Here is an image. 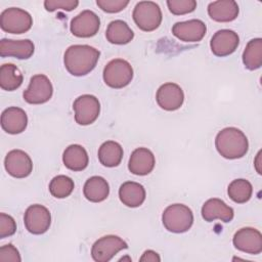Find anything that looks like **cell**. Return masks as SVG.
<instances>
[{"label":"cell","instance_id":"34","mask_svg":"<svg viewBox=\"0 0 262 262\" xmlns=\"http://www.w3.org/2000/svg\"><path fill=\"white\" fill-rule=\"evenodd\" d=\"M16 231V223L14 219L5 213H0V238H4L14 234Z\"/></svg>","mask_w":262,"mask_h":262},{"label":"cell","instance_id":"30","mask_svg":"<svg viewBox=\"0 0 262 262\" xmlns=\"http://www.w3.org/2000/svg\"><path fill=\"white\" fill-rule=\"evenodd\" d=\"M74 181L66 175H57L49 183V191L56 199H64L74 190Z\"/></svg>","mask_w":262,"mask_h":262},{"label":"cell","instance_id":"22","mask_svg":"<svg viewBox=\"0 0 262 262\" xmlns=\"http://www.w3.org/2000/svg\"><path fill=\"white\" fill-rule=\"evenodd\" d=\"M145 195L144 187L138 182L127 181L119 188V198L121 202L130 208L141 206L145 201Z\"/></svg>","mask_w":262,"mask_h":262},{"label":"cell","instance_id":"4","mask_svg":"<svg viewBox=\"0 0 262 262\" xmlns=\"http://www.w3.org/2000/svg\"><path fill=\"white\" fill-rule=\"evenodd\" d=\"M132 16L136 26L144 32L158 29L163 18L160 6L152 1L138 2L134 7Z\"/></svg>","mask_w":262,"mask_h":262},{"label":"cell","instance_id":"33","mask_svg":"<svg viewBox=\"0 0 262 262\" xmlns=\"http://www.w3.org/2000/svg\"><path fill=\"white\" fill-rule=\"evenodd\" d=\"M97 6L107 13H117L126 8L129 4L128 0H97Z\"/></svg>","mask_w":262,"mask_h":262},{"label":"cell","instance_id":"6","mask_svg":"<svg viewBox=\"0 0 262 262\" xmlns=\"http://www.w3.org/2000/svg\"><path fill=\"white\" fill-rule=\"evenodd\" d=\"M33 25L31 14L17 7H10L3 10L0 14L1 29L10 34H23L28 32Z\"/></svg>","mask_w":262,"mask_h":262},{"label":"cell","instance_id":"20","mask_svg":"<svg viewBox=\"0 0 262 262\" xmlns=\"http://www.w3.org/2000/svg\"><path fill=\"white\" fill-rule=\"evenodd\" d=\"M28 117L26 112L17 106H10L2 112L1 127L9 134H19L27 128Z\"/></svg>","mask_w":262,"mask_h":262},{"label":"cell","instance_id":"36","mask_svg":"<svg viewBox=\"0 0 262 262\" xmlns=\"http://www.w3.org/2000/svg\"><path fill=\"white\" fill-rule=\"evenodd\" d=\"M139 260L142 261V262L143 261H146V262H148V261H150V262H159V261H161V258H160V256H159V254L157 252H155L152 250H147V251H145L142 254V256L140 257Z\"/></svg>","mask_w":262,"mask_h":262},{"label":"cell","instance_id":"10","mask_svg":"<svg viewBox=\"0 0 262 262\" xmlns=\"http://www.w3.org/2000/svg\"><path fill=\"white\" fill-rule=\"evenodd\" d=\"M24 222L29 232L33 234H42L50 227L51 215L46 207L35 204L26 210Z\"/></svg>","mask_w":262,"mask_h":262},{"label":"cell","instance_id":"12","mask_svg":"<svg viewBox=\"0 0 262 262\" xmlns=\"http://www.w3.org/2000/svg\"><path fill=\"white\" fill-rule=\"evenodd\" d=\"M100 27L98 15L91 10H84L71 21V32L79 38H89L97 34Z\"/></svg>","mask_w":262,"mask_h":262},{"label":"cell","instance_id":"7","mask_svg":"<svg viewBox=\"0 0 262 262\" xmlns=\"http://www.w3.org/2000/svg\"><path fill=\"white\" fill-rule=\"evenodd\" d=\"M75 121L79 125L86 126L96 121L100 113L99 100L90 94H84L76 98L73 103Z\"/></svg>","mask_w":262,"mask_h":262},{"label":"cell","instance_id":"1","mask_svg":"<svg viewBox=\"0 0 262 262\" xmlns=\"http://www.w3.org/2000/svg\"><path fill=\"white\" fill-rule=\"evenodd\" d=\"M99 55V50L92 46L72 45L64 52V67L73 76H85L95 68Z\"/></svg>","mask_w":262,"mask_h":262},{"label":"cell","instance_id":"32","mask_svg":"<svg viewBox=\"0 0 262 262\" xmlns=\"http://www.w3.org/2000/svg\"><path fill=\"white\" fill-rule=\"evenodd\" d=\"M79 5L77 0H46L44 1V7L47 11H55L57 9H62L67 11H72Z\"/></svg>","mask_w":262,"mask_h":262},{"label":"cell","instance_id":"37","mask_svg":"<svg viewBox=\"0 0 262 262\" xmlns=\"http://www.w3.org/2000/svg\"><path fill=\"white\" fill-rule=\"evenodd\" d=\"M260 156H261V151L258 152L257 158H256V160H255V168H256V170H257V172H258L259 174H261V169H260V167H259V165H260Z\"/></svg>","mask_w":262,"mask_h":262},{"label":"cell","instance_id":"21","mask_svg":"<svg viewBox=\"0 0 262 262\" xmlns=\"http://www.w3.org/2000/svg\"><path fill=\"white\" fill-rule=\"evenodd\" d=\"M238 5L233 0H219L211 2L208 5L209 16L219 23H228L234 20L238 15Z\"/></svg>","mask_w":262,"mask_h":262},{"label":"cell","instance_id":"29","mask_svg":"<svg viewBox=\"0 0 262 262\" xmlns=\"http://www.w3.org/2000/svg\"><path fill=\"white\" fill-rule=\"evenodd\" d=\"M227 193L234 203L244 204L251 199L253 187L246 179H235L229 183Z\"/></svg>","mask_w":262,"mask_h":262},{"label":"cell","instance_id":"15","mask_svg":"<svg viewBox=\"0 0 262 262\" xmlns=\"http://www.w3.org/2000/svg\"><path fill=\"white\" fill-rule=\"evenodd\" d=\"M238 43L239 38L234 31L223 29L217 31L213 35L210 41V47L213 54L223 57L233 53L236 50Z\"/></svg>","mask_w":262,"mask_h":262},{"label":"cell","instance_id":"11","mask_svg":"<svg viewBox=\"0 0 262 262\" xmlns=\"http://www.w3.org/2000/svg\"><path fill=\"white\" fill-rule=\"evenodd\" d=\"M233 246L245 253L258 255L262 252V234L253 227H244L238 229L232 238Z\"/></svg>","mask_w":262,"mask_h":262},{"label":"cell","instance_id":"8","mask_svg":"<svg viewBox=\"0 0 262 262\" xmlns=\"http://www.w3.org/2000/svg\"><path fill=\"white\" fill-rule=\"evenodd\" d=\"M127 248V243L121 237L113 234L104 235L93 244L91 256L96 262H107L112 260L117 253Z\"/></svg>","mask_w":262,"mask_h":262},{"label":"cell","instance_id":"25","mask_svg":"<svg viewBox=\"0 0 262 262\" xmlns=\"http://www.w3.org/2000/svg\"><path fill=\"white\" fill-rule=\"evenodd\" d=\"M105 37L106 40L112 44L123 45L129 43L133 39L134 33L127 23L121 19H116L108 24Z\"/></svg>","mask_w":262,"mask_h":262},{"label":"cell","instance_id":"23","mask_svg":"<svg viewBox=\"0 0 262 262\" xmlns=\"http://www.w3.org/2000/svg\"><path fill=\"white\" fill-rule=\"evenodd\" d=\"M64 166L72 171H82L89 163V158L86 149L80 144L69 145L62 155Z\"/></svg>","mask_w":262,"mask_h":262},{"label":"cell","instance_id":"28","mask_svg":"<svg viewBox=\"0 0 262 262\" xmlns=\"http://www.w3.org/2000/svg\"><path fill=\"white\" fill-rule=\"evenodd\" d=\"M243 62L245 67L254 71L262 66V39L255 38L248 42L243 52Z\"/></svg>","mask_w":262,"mask_h":262},{"label":"cell","instance_id":"17","mask_svg":"<svg viewBox=\"0 0 262 262\" xmlns=\"http://www.w3.org/2000/svg\"><path fill=\"white\" fill-rule=\"evenodd\" d=\"M155 164L156 159L151 150L146 147H138L130 156L128 169L134 175L144 176L154 170Z\"/></svg>","mask_w":262,"mask_h":262},{"label":"cell","instance_id":"3","mask_svg":"<svg viewBox=\"0 0 262 262\" xmlns=\"http://www.w3.org/2000/svg\"><path fill=\"white\" fill-rule=\"evenodd\" d=\"M162 221L168 231L182 233L190 229L193 223V214L187 206L183 204H173L164 210Z\"/></svg>","mask_w":262,"mask_h":262},{"label":"cell","instance_id":"26","mask_svg":"<svg viewBox=\"0 0 262 262\" xmlns=\"http://www.w3.org/2000/svg\"><path fill=\"white\" fill-rule=\"evenodd\" d=\"M123 159V147L120 143L108 140L103 142L98 149V160L105 167H117Z\"/></svg>","mask_w":262,"mask_h":262},{"label":"cell","instance_id":"2","mask_svg":"<svg viewBox=\"0 0 262 262\" xmlns=\"http://www.w3.org/2000/svg\"><path fill=\"white\" fill-rule=\"evenodd\" d=\"M215 146L223 158L235 160L243 158L248 152L249 142L243 131L235 127H227L218 132Z\"/></svg>","mask_w":262,"mask_h":262},{"label":"cell","instance_id":"27","mask_svg":"<svg viewBox=\"0 0 262 262\" xmlns=\"http://www.w3.org/2000/svg\"><path fill=\"white\" fill-rule=\"evenodd\" d=\"M24 81L23 74L12 63H4L0 68V87L6 91L16 90Z\"/></svg>","mask_w":262,"mask_h":262},{"label":"cell","instance_id":"16","mask_svg":"<svg viewBox=\"0 0 262 262\" xmlns=\"http://www.w3.org/2000/svg\"><path fill=\"white\" fill-rule=\"evenodd\" d=\"M207 27L201 19L179 21L172 28L173 35L183 42H199L205 37Z\"/></svg>","mask_w":262,"mask_h":262},{"label":"cell","instance_id":"24","mask_svg":"<svg viewBox=\"0 0 262 262\" xmlns=\"http://www.w3.org/2000/svg\"><path fill=\"white\" fill-rule=\"evenodd\" d=\"M83 192L88 201L92 203H100L108 196L110 186L103 177L92 176L86 180Z\"/></svg>","mask_w":262,"mask_h":262},{"label":"cell","instance_id":"35","mask_svg":"<svg viewBox=\"0 0 262 262\" xmlns=\"http://www.w3.org/2000/svg\"><path fill=\"white\" fill-rule=\"evenodd\" d=\"M20 262L21 258L17 249L11 245H4L0 248V262Z\"/></svg>","mask_w":262,"mask_h":262},{"label":"cell","instance_id":"14","mask_svg":"<svg viewBox=\"0 0 262 262\" xmlns=\"http://www.w3.org/2000/svg\"><path fill=\"white\" fill-rule=\"evenodd\" d=\"M156 100L159 106L165 111H176L184 101V93L181 87L175 83H165L157 91Z\"/></svg>","mask_w":262,"mask_h":262},{"label":"cell","instance_id":"19","mask_svg":"<svg viewBox=\"0 0 262 262\" xmlns=\"http://www.w3.org/2000/svg\"><path fill=\"white\" fill-rule=\"evenodd\" d=\"M233 209L217 198L209 199L202 207V217L208 222H212L216 219L223 222H230L233 219Z\"/></svg>","mask_w":262,"mask_h":262},{"label":"cell","instance_id":"31","mask_svg":"<svg viewBox=\"0 0 262 262\" xmlns=\"http://www.w3.org/2000/svg\"><path fill=\"white\" fill-rule=\"evenodd\" d=\"M167 6L171 13L175 15H183L194 11L196 1L194 0H168Z\"/></svg>","mask_w":262,"mask_h":262},{"label":"cell","instance_id":"5","mask_svg":"<svg viewBox=\"0 0 262 262\" xmlns=\"http://www.w3.org/2000/svg\"><path fill=\"white\" fill-rule=\"evenodd\" d=\"M133 79V69L131 64L122 58L111 60L103 69L104 83L115 89H121L130 84Z\"/></svg>","mask_w":262,"mask_h":262},{"label":"cell","instance_id":"13","mask_svg":"<svg viewBox=\"0 0 262 262\" xmlns=\"http://www.w3.org/2000/svg\"><path fill=\"white\" fill-rule=\"evenodd\" d=\"M4 166L7 173L15 178H25L33 170V163L30 156L21 149L10 150L5 157Z\"/></svg>","mask_w":262,"mask_h":262},{"label":"cell","instance_id":"18","mask_svg":"<svg viewBox=\"0 0 262 262\" xmlns=\"http://www.w3.org/2000/svg\"><path fill=\"white\" fill-rule=\"evenodd\" d=\"M35 51L34 43L29 40L2 39L0 41V55L2 57H15L18 59L30 58Z\"/></svg>","mask_w":262,"mask_h":262},{"label":"cell","instance_id":"9","mask_svg":"<svg viewBox=\"0 0 262 262\" xmlns=\"http://www.w3.org/2000/svg\"><path fill=\"white\" fill-rule=\"evenodd\" d=\"M53 93L50 80L43 74L31 78L28 88L24 91V99L31 104H42L47 102Z\"/></svg>","mask_w":262,"mask_h":262}]
</instances>
